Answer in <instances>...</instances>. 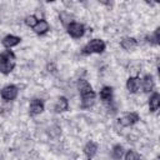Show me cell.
Returning a JSON list of instances; mask_svg holds the SVG:
<instances>
[{
	"mask_svg": "<svg viewBox=\"0 0 160 160\" xmlns=\"http://www.w3.org/2000/svg\"><path fill=\"white\" fill-rule=\"evenodd\" d=\"M78 90H79L80 98H81V108L82 109H89L90 106H92L94 102H95L96 94L92 90L90 82L85 79H80L78 81Z\"/></svg>",
	"mask_w": 160,
	"mask_h": 160,
	"instance_id": "1",
	"label": "cell"
},
{
	"mask_svg": "<svg viewBox=\"0 0 160 160\" xmlns=\"http://www.w3.org/2000/svg\"><path fill=\"white\" fill-rule=\"evenodd\" d=\"M15 68V54L11 50H5L0 54V72L10 74Z\"/></svg>",
	"mask_w": 160,
	"mask_h": 160,
	"instance_id": "2",
	"label": "cell"
},
{
	"mask_svg": "<svg viewBox=\"0 0 160 160\" xmlns=\"http://www.w3.org/2000/svg\"><path fill=\"white\" fill-rule=\"evenodd\" d=\"M106 49V44L100 40V39H92L90 40L84 48H82V54L90 55V54H101Z\"/></svg>",
	"mask_w": 160,
	"mask_h": 160,
	"instance_id": "3",
	"label": "cell"
},
{
	"mask_svg": "<svg viewBox=\"0 0 160 160\" xmlns=\"http://www.w3.org/2000/svg\"><path fill=\"white\" fill-rule=\"evenodd\" d=\"M66 30H68V34L71 38H74V39H80L85 34V26H84V24L76 22V21H72L71 24H69L66 26Z\"/></svg>",
	"mask_w": 160,
	"mask_h": 160,
	"instance_id": "4",
	"label": "cell"
},
{
	"mask_svg": "<svg viewBox=\"0 0 160 160\" xmlns=\"http://www.w3.org/2000/svg\"><path fill=\"white\" fill-rule=\"evenodd\" d=\"M18 94H19V89L16 85L14 84H10V85H6L1 89L0 91V95L1 98L5 100V101H12L18 98Z\"/></svg>",
	"mask_w": 160,
	"mask_h": 160,
	"instance_id": "5",
	"label": "cell"
},
{
	"mask_svg": "<svg viewBox=\"0 0 160 160\" xmlns=\"http://www.w3.org/2000/svg\"><path fill=\"white\" fill-rule=\"evenodd\" d=\"M139 120H140L139 114L132 111V112H126L124 116H121L120 119H118V124L121 128H128V126H131V125L136 124Z\"/></svg>",
	"mask_w": 160,
	"mask_h": 160,
	"instance_id": "6",
	"label": "cell"
},
{
	"mask_svg": "<svg viewBox=\"0 0 160 160\" xmlns=\"http://www.w3.org/2000/svg\"><path fill=\"white\" fill-rule=\"evenodd\" d=\"M45 109V104L41 99H32L30 101V106H29V112L30 115H39L44 111Z\"/></svg>",
	"mask_w": 160,
	"mask_h": 160,
	"instance_id": "7",
	"label": "cell"
},
{
	"mask_svg": "<svg viewBox=\"0 0 160 160\" xmlns=\"http://www.w3.org/2000/svg\"><path fill=\"white\" fill-rule=\"evenodd\" d=\"M141 86V80L139 76H130L128 80H126V89L130 94H135L138 92V90L140 89Z\"/></svg>",
	"mask_w": 160,
	"mask_h": 160,
	"instance_id": "8",
	"label": "cell"
},
{
	"mask_svg": "<svg viewBox=\"0 0 160 160\" xmlns=\"http://www.w3.org/2000/svg\"><path fill=\"white\" fill-rule=\"evenodd\" d=\"M20 41H21V38L20 36H16V35H6L4 39H2V46L4 48H6V49H11V48H14V46H16V45H19L20 44Z\"/></svg>",
	"mask_w": 160,
	"mask_h": 160,
	"instance_id": "9",
	"label": "cell"
},
{
	"mask_svg": "<svg viewBox=\"0 0 160 160\" xmlns=\"http://www.w3.org/2000/svg\"><path fill=\"white\" fill-rule=\"evenodd\" d=\"M32 30L38 35H44V34H46L50 30V25H49V22L45 19H40V20H38V22L32 28Z\"/></svg>",
	"mask_w": 160,
	"mask_h": 160,
	"instance_id": "10",
	"label": "cell"
},
{
	"mask_svg": "<svg viewBox=\"0 0 160 160\" xmlns=\"http://www.w3.org/2000/svg\"><path fill=\"white\" fill-rule=\"evenodd\" d=\"M120 46L126 51H131L138 46V40L134 39V38H130V36H125V38L121 39Z\"/></svg>",
	"mask_w": 160,
	"mask_h": 160,
	"instance_id": "11",
	"label": "cell"
},
{
	"mask_svg": "<svg viewBox=\"0 0 160 160\" xmlns=\"http://www.w3.org/2000/svg\"><path fill=\"white\" fill-rule=\"evenodd\" d=\"M141 86H142V91L144 92H152L154 91V88H155V82H154V79L150 74L145 75L141 80Z\"/></svg>",
	"mask_w": 160,
	"mask_h": 160,
	"instance_id": "12",
	"label": "cell"
},
{
	"mask_svg": "<svg viewBox=\"0 0 160 160\" xmlns=\"http://www.w3.org/2000/svg\"><path fill=\"white\" fill-rule=\"evenodd\" d=\"M96 152H98V144L95 141H88L85 144V146H84V154H85V156L89 160H91L96 155Z\"/></svg>",
	"mask_w": 160,
	"mask_h": 160,
	"instance_id": "13",
	"label": "cell"
},
{
	"mask_svg": "<svg viewBox=\"0 0 160 160\" xmlns=\"http://www.w3.org/2000/svg\"><path fill=\"white\" fill-rule=\"evenodd\" d=\"M68 109H69V100L65 96H60L54 105V111L55 112H64Z\"/></svg>",
	"mask_w": 160,
	"mask_h": 160,
	"instance_id": "14",
	"label": "cell"
},
{
	"mask_svg": "<svg viewBox=\"0 0 160 160\" xmlns=\"http://www.w3.org/2000/svg\"><path fill=\"white\" fill-rule=\"evenodd\" d=\"M112 88L111 86H102L100 90V99L104 102H111L112 101Z\"/></svg>",
	"mask_w": 160,
	"mask_h": 160,
	"instance_id": "15",
	"label": "cell"
},
{
	"mask_svg": "<svg viewBox=\"0 0 160 160\" xmlns=\"http://www.w3.org/2000/svg\"><path fill=\"white\" fill-rule=\"evenodd\" d=\"M160 108V94L159 92H152L150 99H149V109L150 111H156Z\"/></svg>",
	"mask_w": 160,
	"mask_h": 160,
	"instance_id": "16",
	"label": "cell"
},
{
	"mask_svg": "<svg viewBox=\"0 0 160 160\" xmlns=\"http://www.w3.org/2000/svg\"><path fill=\"white\" fill-rule=\"evenodd\" d=\"M125 154V150L122 148V145L120 144H116L112 146V150H111V156L115 159V160H120Z\"/></svg>",
	"mask_w": 160,
	"mask_h": 160,
	"instance_id": "17",
	"label": "cell"
},
{
	"mask_svg": "<svg viewBox=\"0 0 160 160\" xmlns=\"http://www.w3.org/2000/svg\"><path fill=\"white\" fill-rule=\"evenodd\" d=\"M124 160H144V159L139 152H136L134 150H128L124 154Z\"/></svg>",
	"mask_w": 160,
	"mask_h": 160,
	"instance_id": "18",
	"label": "cell"
},
{
	"mask_svg": "<svg viewBox=\"0 0 160 160\" xmlns=\"http://www.w3.org/2000/svg\"><path fill=\"white\" fill-rule=\"evenodd\" d=\"M60 20L65 26H68L69 24L72 22V15L68 11H62V12H60Z\"/></svg>",
	"mask_w": 160,
	"mask_h": 160,
	"instance_id": "19",
	"label": "cell"
},
{
	"mask_svg": "<svg viewBox=\"0 0 160 160\" xmlns=\"http://www.w3.org/2000/svg\"><path fill=\"white\" fill-rule=\"evenodd\" d=\"M36 22H38V19H36L35 15H29V16L25 18V24H26L29 28H31V29L36 25Z\"/></svg>",
	"mask_w": 160,
	"mask_h": 160,
	"instance_id": "20",
	"label": "cell"
}]
</instances>
